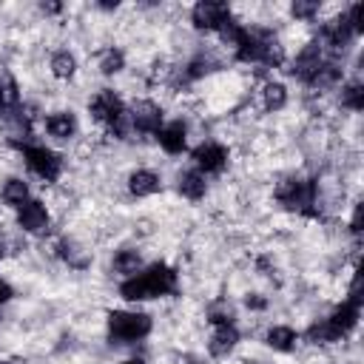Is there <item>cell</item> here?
Instances as JSON below:
<instances>
[{
  "label": "cell",
  "mask_w": 364,
  "mask_h": 364,
  "mask_svg": "<svg viewBox=\"0 0 364 364\" xmlns=\"http://www.w3.org/2000/svg\"><path fill=\"white\" fill-rule=\"evenodd\" d=\"M173 290H176V273L162 262L145 267L142 273L128 276L119 284V296L128 299V301H145V299L165 296V293H173Z\"/></svg>",
  "instance_id": "cell-1"
},
{
  "label": "cell",
  "mask_w": 364,
  "mask_h": 364,
  "mask_svg": "<svg viewBox=\"0 0 364 364\" xmlns=\"http://www.w3.org/2000/svg\"><path fill=\"white\" fill-rule=\"evenodd\" d=\"M151 333V318L145 313H125V310H114L108 313V338L117 344H131L139 341Z\"/></svg>",
  "instance_id": "cell-2"
},
{
  "label": "cell",
  "mask_w": 364,
  "mask_h": 364,
  "mask_svg": "<svg viewBox=\"0 0 364 364\" xmlns=\"http://www.w3.org/2000/svg\"><path fill=\"white\" fill-rule=\"evenodd\" d=\"M88 111L94 114V119L105 122L119 139L125 136V105H122V100L111 88L97 91V97L88 102Z\"/></svg>",
  "instance_id": "cell-3"
},
{
  "label": "cell",
  "mask_w": 364,
  "mask_h": 364,
  "mask_svg": "<svg viewBox=\"0 0 364 364\" xmlns=\"http://www.w3.org/2000/svg\"><path fill=\"white\" fill-rule=\"evenodd\" d=\"M276 199H279L287 210L316 213V210L310 208V205L316 202V188H313V182H307V179H296V176L282 179V182L276 185Z\"/></svg>",
  "instance_id": "cell-4"
},
{
  "label": "cell",
  "mask_w": 364,
  "mask_h": 364,
  "mask_svg": "<svg viewBox=\"0 0 364 364\" xmlns=\"http://www.w3.org/2000/svg\"><path fill=\"white\" fill-rule=\"evenodd\" d=\"M17 148L23 151L26 165H28L43 182H54V179L60 176L63 159H60L54 151H48L46 145H28V142H17Z\"/></svg>",
  "instance_id": "cell-5"
},
{
  "label": "cell",
  "mask_w": 364,
  "mask_h": 364,
  "mask_svg": "<svg viewBox=\"0 0 364 364\" xmlns=\"http://www.w3.org/2000/svg\"><path fill=\"white\" fill-rule=\"evenodd\" d=\"M355 37V31L350 28V23H347V17L341 14V17H336V20H330L321 31H318V48L324 46V48H330L333 54H341L347 46H350V40Z\"/></svg>",
  "instance_id": "cell-6"
},
{
  "label": "cell",
  "mask_w": 364,
  "mask_h": 364,
  "mask_svg": "<svg viewBox=\"0 0 364 364\" xmlns=\"http://www.w3.org/2000/svg\"><path fill=\"white\" fill-rule=\"evenodd\" d=\"M191 20H193L196 28L213 31V28H222L230 20V9H228V3H210V0H205V3H196L193 6Z\"/></svg>",
  "instance_id": "cell-7"
},
{
  "label": "cell",
  "mask_w": 364,
  "mask_h": 364,
  "mask_svg": "<svg viewBox=\"0 0 364 364\" xmlns=\"http://www.w3.org/2000/svg\"><path fill=\"white\" fill-rule=\"evenodd\" d=\"M193 162H196V171L202 173H219L228 162V148L219 145V142H202L196 151H193Z\"/></svg>",
  "instance_id": "cell-8"
},
{
  "label": "cell",
  "mask_w": 364,
  "mask_h": 364,
  "mask_svg": "<svg viewBox=\"0 0 364 364\" xmlns=\"http://www.w3.org/2000/svg\"><path fill=\"white\" fill-rule=\"evenodd\" d=\"M17 225L28 233H46L48 230V210L43 202L28 199L23 208H17Z\"/></svg>",
  "instance_id": "cell-9"
},
{
  "label": "cell",
  "mask_w": 364,
  "mask_h": 364,
  "mask_svg": "<svg viewBox=\"0 0 364 364\" xmlns=\"http://www.w3.org/2000/svg\"><path fill=\"white\" fill-rule=\"evenodd\" d=\"M321 48L316 46V43H310V46H304L299 54H296V63H293V77H299L301 82H313V77H316V71L321 68Z\"/></svg>",
  "instance_id": "cell-10"
},
{
  "label": "cell",
  "mask_w": 364,
  "mask_h": 364,
  "mask_svg": "<svg viewBox=\"0 0 364 364\" xmlns=\"http://www.w3.org/2000/svg\"><path fill=\"white\" fill-rule=\"evenodd\" d=\"M131 125L139 134H156L162 128V108L154 102H136L131 111Z\"/></svg>",
  "instance_id": "cell-11"
},
{
  "label": "cell",
  "mask_w": 364,
  "mask_h": 364,
  "mask_svg": "<svg viewBox=\"0 0 364 364\" xmlns=\"http://www.w3.org/2000/svg\"><path fill=\"white\" fill-rule=\"evenodd\" d=\"M185 134H188L185 122L176 119V122L162 125V128L156 131V139H159V145H162L168 154H182V151H185Z\"/></svg>",
  "instance_id": "cell-12"
},
{
  "label": "cell",
  "mask_w": 364,
  "mask_h": 364,
  "mask_svg": "<svg viewBox=\"0 0 364 364\" xmlns=\"http://www.w3.org/2000/svg\"><path fill=\"white\" fill-rule=\"evenodd\" d=\"M236 341H239V333H236L233 324H216V330H213V336L208 341V353L222 358V355H228L236 347Z\"/></svg>",
  "instance_id": "cell-13"
},
{
  "label": "cell",
  "mask_w": 364,
  "mask_h": 364,
  "mask_svg": "<svg viewBox=\"0 0 364 364\" xmlns=\"http://www.w3.org/2000/svg\"><path fill=\"white\" fill-rule=\"evenodd\" d=\"M358 307H361V304H355V301L347 299V301H341V304L333 310V316H330L327 321L336 327L338 336H347V333L358 324Z\"/></svg>",
  "instance_id": "cell-14"
},
{
  "label": "cell",
  "mask_w": 364,
  "mask_h": 364,
  "mask_svg": "<svg viewBox=\"0 0 364 364\" xmlns=\"http://www.w3.org/2000/svg\"><path fill=\"white\" fill-rule=\"evenodd\" d=\"M46 131H48L51 136H57V139H68V136H74V131H77V119H74L71 111H54V114L46 119Z\"/></svg>",
  "instance_id": "cell-15"
},
{
  "label": "cell",
  "mask_w": 364,
  "mask_h": 364,
  "mask_svg": "<svg viewBox=\"0 0 364 364\" xmlns=\"http://www.w3.org/2000/svg\"><path fill=\"white\" fill-rule=\"evenodd\" d=\"M128 191L134 196H151L159 191V176L154 171H134L128 176Z\"/></svg>",
  "instance_id": "cell-16"
},
{
  "label": "cell",
  "mask_w": 364,
  "mask_h": 364,
  "mask_svg": "<svg viewBox=\"0 0 364 364\" xmlns=\"http://www.w3.org/2000/svg\"><path fill=\"white\" fill-rule=\"evenodd\" d=\"M208 191L205 185V176L199 171H182L179 173V193L188 196V199H202Z\"/></svg>",
  "instance_id": "cell-17"
},
{
  "label": "cell",
  "mask_w": 364,
  "mask_h": 364,
  "mask_svg": "<svg viewBox=\"0 0 364 364\" xmlns=\"http://www.w3.org/2000/svg\"><path fill=\"white\" fill-rule=\"evenodd\" d=\"M267 344H270L273 350H279V353H290V350L296 347V330H290V327H284V324L270 327V330H267Z\"/></svg>",
  "instance_id": "cell-18"
},
{
  "label": "cell",
  "mask_w": 364,
  "mask_h": 364,
  "mask_svg": "<svg viewBox=\"0 0 364 364\" xmlns=\"http://www.w3.org/2000/svg\"><path fill=\"white\" fill-rule=\"evenodd\" d=\"M3 202L11 208H23L28 202V188L23 179H6L3 185Z\"/></svg>",
  "instance_id": "cell-19"
},
{
  "label": "cell",
  "mask_w": 364,
  "mask_h": 364,
  "mask_svg": "<svg viewBox=\"0 0 364 364\" xmlns=\"http://www.w3.org/2000/svg\"><path fill=\"white\" fill-rule=\"evenodd\" d=\"M213 68H216V60L208 57V54H199V57H193V60L182 68V80H185V82H188V80H199V77L210 74Z\"/></svg>",
  "instance_id": "cell-20"
},
{
  "label": "cell",
  "mask_w": 364,
  "mask_h": 364,
  "mask_svg": "<svg viewBox=\"0 0 364 364\" xmlns=\"http://www.w3.org/2000/svg\"><path fill=\"white\" fill-rule=\"evenodd\" d=\"M307 338H310L313 344H333V341H338L341 336L336 333V327H333L327 318H321V321L310 324V330H307Z\"/></svg>",
  "instance_id": "cell-21"
},
{
  "label": "cell",
  "mask_w": 364,
  "mask_h": 364,
  "mask_svg": "<svg viewBox=\"0 0 364 364\" xmlns=\"http://www.w3.org/2000/svg\"><path fill=\"white\" fill-rule=\"evenodd\" d=\"M262 100H264V108L267 111H279L287 102V88L282 82H267L264 91H262Z\"/></svg>",
  "instance_id": "cell-22"
},
{
  "label": "cell",
  "mask_w": 364,
  "mask_h": 364,
  "mask_svg": "<svg viewBox=\"0 0 364 364\" xmlns=\"http://www.w3.org/2000/svg\"><path fill=\"white\" fill-rule=\"evenodd\" d=\"M60 256L71 264V267H88V253L77 245V242H71V239H65V242H60Z\"/></svg>",
  "instance_id": "cell-23"
},
{
  "label": "cell",
  "mask_w": 364,
  "mask_h": 364,
  "mask_svg": "<svg viewBox=\"0 0 364 364\" xmlns=\"http://www.w3.org/2000/svg\"><path fill=\"white\" fill-rule=\"evenodd\" d=\"M139 264H142V259H139L136 250H119V253L114 256V270L122 273V276H134V273H139Z\"/></svg>",
  "instance_id": "cell-24"
},
{
  "label": "cell",
  "mask_w": 364,
  "mask_h": 364,
  "mask_svg": "<svg viewBox=\"0 0 364 364\" xmlns=\"http://www.w3.org/2000/svg\"><path fill=\"white\" fill-rule=\"evenodd\" d=\"M74 71H77V60H74V54H68V51H57V54L51 57V74H54V77L68 80Z\"/></svg>",
  "instance_id": "cell-25"
},
{
  "label": "cell",
  "mask_w": 364,
  "mask_h": 364,
  "mask_svg": "<svg viewBox=\"0 0 364 364\" xmlns=\"http://www.w3.org/2000/svg\"><path fill=\"white\" fill-rule=\"evenodd\" d=\"M338 77H341V68H338L336 63H321V68L316 71V77H313L310 85H316V88H330V85L338 82Z\"/></svg>",
  "instance_id": "cell-26"
},
{
  "label": "cell",
  "mask_w": 364,
  "mask_h": 364,
  "mask_svg": "<svg viewBox=\"0 0 364 364\" xmlns=\"http://www.w3.org/2000/svg\"><path fill=\"white\" fill-rule=\"evenodd\" d=\"M341 105L353 108V111L364 108V88H361V82H350V85L341 88Z\"/></svg>",
  "instance_id": "cell-27"
},
{
  "label": "cell",
  "mask_w": 364,
  "mask_h": 364,
  "mask_svg": "<svg viewBox=\"0 0 364 364\" xmlns=\"http://www.w3.org/2000/svg\"><path fill=\"white\" fill-rule=\"evenodd\" d=\"M122 65H125V57H122L119 48H105L102 51V57H100V71L102 74H117V71H122Z\"/></svg>",
  "instance_id": "cell-28"
},
{
  "label": "cell",
  "mask_w": 364,
  "mask_h": 364,
  "mask_svg": "<svg viewBox=\"0 0 364 364\" xmlns=\"http://www.w3.org/2000/svg\"><path fill=\"white\" fill-rule=\"evenodd\" d=\"M344 17H347V23H350V28H353L355 34L364 31V6H361V3H353Z\"/></svg>",
  "instance_id": "cell-29"
},
{
  "label": "cell",
  "mask_w": 364,
  "mask_h": 364,
  "mask_svg": "<svg viewBox=\"0 0 364 364\" xmlns=\"http://www.w3.org/2000/svg\"><path fill=\"white\" fill-rule=\"evenodd\" d=\"M316 11H318V3H304V0H296V3L290 6V14H293V17H299V20H310Z\"/></svg>",
  "instance_id": "cell-30"
},
{
  "label": "cell",
  "mask_w": 364,
  "mask_h": 364,
  "mask_svg": "<svg viewBox=\"0 0 364 364\" xmlns=\"http://www.w3.org/2000/svg\"><path fill=\"white\" fill-rule=\"evenodd\" d=\"M210 321H213V324H230V321H233V310H230L228 304H216V307L210 310Z\"/></svg>",
  "instance_id": "cell-31"
},
{
  "label": "cell",
  "mask_w": 364,
  "mask_h": 364,
  "mask_svg": "<svg viewBox=\"0 0 364 364\" xmlns=\"http://www.w3.org/2000/svg\"><path fill=\"white\" fill-rule=\"evenodd\" d=\"M245 304H247V307H253V310H262V307H264L267 301H264V299H262L259 293H250V296L245 299Z\"/></svg>",
  "instance_id": "cell-32"
},
{
  "label": "cell",
  "mask_w": 364,
  "mask_h": 364,
  "mask_svg": "<svg viewBox=\"0 0 364 364\" xmlns=\"http://www.w3.org/2000/svg\"><path fill=\"white\" fill-rule=\"evenodd\" d=\"M11 296H14V293H11V284H9L6 279H0V304H6Z\"/></svg>",
  "instance_id": "cell-33"
},
{
  "label": "cell",
  "mask_w": 364,
  "mask_h": 364,
  "mask_svg": "<svg viewBox=\"0 0 364 364\" xmlns=\"http://www.w3.org/2000/svg\"><path fill=\"white\" fill-rule=\"evenodd\" d=\"M43 11H51V14L60 11V3H43Z\"/></svg>",
  "instance_id": "cell-34"
},
{
  "label": "cell",
  "mask_w": 364,
  "mask_h": 364,
  "mask_svg": "<svg viewBox=\"0 0 364 364\" xmlns=\"http://www.w3.org/2000/svg\"><path fill=\"white\" fill-rule=\"evenodd\" d=\"M122 364H145L142 358H128V361H122Z\"/></svg>",
  "instance_id": "cell-35"
},
{
  "label": "cell",
  "mask_w": 364,
  "mask_h": 364,
  "mask_svg": "<svg viewBox=\"0 0 364 364\" xmlns=\"http://www.w3.org/2000/svg\"><path fill=\"white\" fill-rule=\"evenodd\" d=\"M250 364H259V361H250Z\"/></svg>",
  "instance_id": "cell-36"
},
{
  "label": "cell",
  "mask_w": 364,
  "mask_h": 364,
  "mask_svg": "<svg viewBox=\"0 0 364 364\" xmlns=\"http://www.w3.org/2000/svg\"><path fill=\"white\" fill-rule=\"evenodd\" d=\"M0 253H3V247H0Z\"/></svg>",
  "instance_id": "cell-37"
}]
</instances>
